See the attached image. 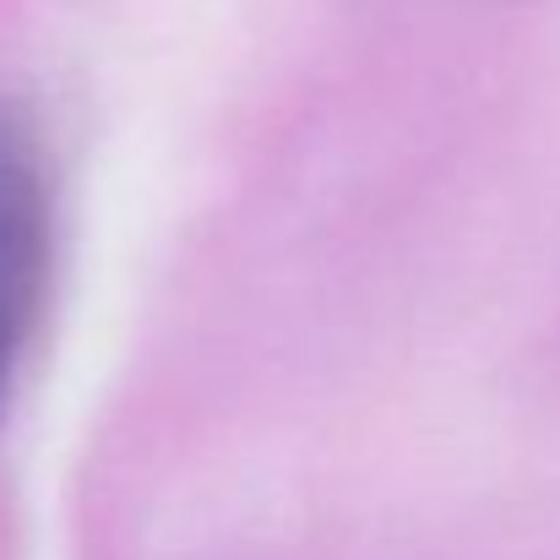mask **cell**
Instances as JSON below:
<instances>
[{"label":"cell","instance_id":"obj_1","mask_svg":"<svg viewBox=\"0 0 560 560\" xmlns=\"http://www.w3.org/2000/svg\"><path fill=\"white\" fill-rule=\"evenodd\" d=\"M49 283V190L33 142L0 120V402Z\"/></svg>","mask_w":560,"mask_h":560}]
</instances>
